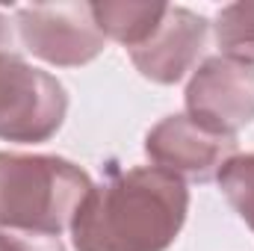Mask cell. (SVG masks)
I'll return each mask as SVG.
<instances>
[{"label": "cell", "mask_w": 254, "mask_h": 251, "mask_svg": "<svg viewBox=\"0 0 254 251\" xmlns=\"http://www.w3.org/2000/svg\"><path fill=\"white\" fill-rule=\"evenodd\" d=\"M190 213L187 181L157 169H110L71 222L74 251H166Z\"/></svg>", "instance_id": "cell-1"}, {"label": "cell", "mask_w": 254, "mask_h": 251, "mask_svg": "<svg viewBox=\"0 0 254 251\" xmlns=\"http://www.w3.org/2000/svg\"><path fill=\"white\" fill-rule=\"evenodd\" d=\"M92 187V178L71 160L0 151V228L60 237Z\"/></svg>", "instance_id": "cell-2"}, {"label": "cell", "mask_w": 254, "mask_h": 251, "mask_svg": "<svg viewBox=\"0 0 254 251\" xmlns=\"http://www.w3.org/2000/svg\"><path fill=\"white\" fill-rule=\"evenodd\" d=\"M65 86L12 51H0V139L48 142L65 122Z\"/></svg>", "instance_id": "cell-3"}, {"label": "cell", "mask_w": 254, "mask_h": 251, "mask_svg": "<svg viewBox=\"0 0 254 251\" xmlns=\"http://www.w3.org/2000/svg\"><path fill=\"white\" fill-rule=\"evenodd\" d=\"M18 30L24 48L60 68L92 63L104 51V33L95 21L92 3H33L18 9Z\"/></svg>", "instance_id": "cell-4"}, {"label": "cell", "mask_w": 254, "mask_h": 251, "mask_svg": "<svg viewBox=\"0 0 254 251\" xmlns=\"http://www.w3.org/2000/svg\"><path fill=\"white\" fill-rule=\"evenodd\" d=\"M187 116L213 133L237 136L254 122V65L234 57H210L187 86Z\"/></svg>", "instance_id": "cell-5"}, {"label": "cell", "mask_w": 254, "mask_h": 251, "mask_svg": "<svg viewBox=\"0 0 254 251\" xmlns=\"http://www.w3.org/2000/svg\"><path fill=\"white\" fill-rule=\"evenodd\" d=\"M148 157L157 169H166L178 178H190L198 184L213 181L222 166L237 157V136L213 133L190 116H166L157 127H151L145 139Z\"/></svg>", "instance_id": "cell-6"}, {"label": "cell", "mask_w": 254, "mask_h": 251, "mask_svg": "<svg viewBox=\"0 0 254 251\" xmlns=\"http://www.w3.org/2000/svg\"><path fill=\"white\" fill-rule=\"evenodd\" d=\"M210 21L187 6H166L163 21L151 33V39L130 51V60L142 77L172 86L178 83L192 65L198 63L207 45Z\"/></svg>", "instance_id": "cell-7"}, {"label": "cell", "mask_w": 254, "mask_h": 251, "mask_svg": "<svg viewBox=\"0 0 254 251\" xmlns=\"http://www.w3.org/2000/svg\"><path fill=\"white\" fill-rule=\"evenodd\" d=\"M169 3H133V0H122V3H92L95 21L101 27L104 36L122 42L127 51L145 45L151 39V33L157 30V24L163 21Z\"/></svg>", "instance_id": "cell-8"}, {"label": "cell", "mask_w": 254, "mask_h": 251, "mask_svg": "<svg viewBox=\"0 0 254 251\" xmlns=\"http://www.w3.org/2000/svg\"><path fill=\"white\" fill-rule=\"evenodd\" d=\"M216 42L225 57L254 65V0L231 3L216 15Z\"/></svg>", "instance_id": "cell-9"}, {"label": "cell", "mask_w": 254, "mask_h": 251, "mask_svg": "<svg viewBox=\"0 0 254 251\" xmlns=\"http://www.w3.org/2000/svg\"><path fill=\"white\" fill-rule=\"evenodd\" d=\"M216 181L225 198L231 201V207L240 213V219L254 231V154L231 157L216 175Z\"/></svg>", "instance_id": "cell-10"}, {"label": "cell", "mask_w": 254, "mask_h": 251, "mask_svg": "<svg viewBox=\"0 0 254 251\" xmlns=\"http://www.w3.org/2000/svg\"><path fill=\"white\" fill-rule=\"evenodd\" d=\"M0 251H65V246L60 243V237L0 228Z\"/></svg>", "instance_id": "cell-11"}, {"label": "cell", "mask_w": 254, "mask_h": 251, "mask_svg": "<svg viewBox=\"0 0 254 251\" xmlns=\"http://www.w3.org/2000/svg\"><path fill=\"white\" fill-rule=\"evenodd\" d=\"M0 51H12V30L3 12H0Z\"/></svg>", "instance_id": "cell-12"}]
</instances>
